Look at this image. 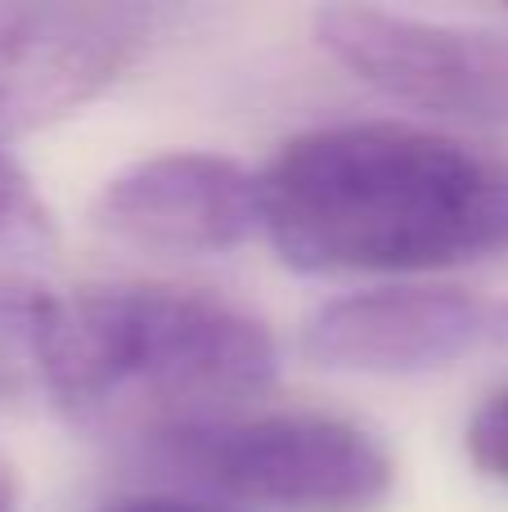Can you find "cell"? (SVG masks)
<instances>
[{
  "mask_svg": "<svg viewBox=\"0 0 508 512\" xmlns=\"http://www.w3.org/2000/svg\"><path fill=\"white\" fill-rule=\"evenodd\" d=\"M261 230L306 274L491 261L508 252V162L419 126H320L261 171Z\"/></svg>",
  "mask_w": 508,
  "mask_h": 512,
  "instance_id": "6da1fadb",
  "label": "cell"
},
{
  "mask_svg": "<svg viewBox=\"0 0 508 512\" xmlns=\"http://www.w3.org/2000/svg\"><path fill=\"white\" fill-rule=\"evenodd\" d=\"M275 373L279 346L257 315L171 283H104L54 297L36 337V378L63 418L135 445L230 418Z\"/></svg>",
  "mask_w": 508,
  "mask_h": 512,
  "instance_id": "7a4b0ae2",
  "label": "cell"
},
{
  "mask_svg": "<svg viewBox=\"0 0 508 512\" xmlns=\"http://www.w3.org/2000/svg\"><path fill=\"white\" fill-rule=\"evenodd\" d=\"M135 463L279 512H369L396 477L383 441L333 414H230L171 427L135 445Z\"/></svg>",
  "mask_w": 508,
  "mask_h": 512,
  "instance_id": "3957f363",
  "label": "cell"
},
{
  "mask_svg": "<svg viewBox=\"0 0 508 512\" xmlns=\"http://www.w3.org/2000/svg\"><path fill=\"white\" fill-rule=\"evenodd\" d=\"M315 41L378 95L437 117L508 122V18L459 23L410 9L333 5Z\"/></svg>",
  "mask_w": 508,
  "mask_h": 512,
  "instance_id": "277c9868",
  "label": "cell"
},
{
  "mask_svg": "<svg viewBox=\"0 0 508 512\" xmlns=\"http://www.w3.org/2000/svg\"><path fill=\"white\" fill-rule=\"evenodd\" d=\"M158 5H5L0 135H27L99 99L162 27Z\"/></svg>",
  "mask_w": 508,
  "mask_h": 512,
  "instance_id": "5b68a950",
  "label": "cell"
},
{
  "mask_svg": "<svg viewBox=\"0 0 508 512\" xmlns=\"http://www.w3.org/2000/svg\"><path fill=\"white\" fill-rule=\"evenodd\" d=\"M302 351L338 373L414 378L508 351V297L473 288H374L320 306Z\"/></svg>",
  "mask_w": 508,
  "mask_h": 512,
  "instance_id": "8992f818",
  "label": "cell"
},
{
  "mask_svg": "<svg viewBox=\"0 0 508 512\" xmlns=\"http://www.w3.org/2000/svg\"><path fill=\"white\" fill-rule=\"evenodd\" d=\"M90 221L140 252L221 256L261 230V176L221 153H158L108 176Z\"/></svg>",
  "mask_w": 508,
  "mask_h": 512,
  "instance_id": "52a82bcc",
  "label": "cell"
},
{
  "mask_svg": "<svg viewBox=\"0 0 508 512\" xmlns=\"http://www.w3.org/2000/svg\"><path fill=\"white\" fill-rule=\"evenodd\" d=\"M54 248H59V230H54L50 207L23 176V167L0 149V256L45 261Z\"/></svg>",
  "mask_w": 508,
  "mask_h": 512,
  "instance_id": "ba28073f",
  "label": "cell"
},
{
  "mask_svg": "<svg viewBox=\"0 0 508 512\" xmlns=\"http://www.w3.org/2000/svg\"><path fill=\"white\" fill-rule=\"evenodd\" d=\"M50 292L36 283L0 274V396L18 391L36 373V337L50 315Z\"/></svg>",
  "mask_w": 508,
  "mask_h": 512,
  "instance_id": "9c48e42d",
  "label": "cell"
},
{
  "mask_svg": "<svg viewBox=\"0 0 508 512\" xmlns=\"http://www.w3.org/2000/svg\"><path fill=\"white\" fill-rule=\"evenodd\" d=\"M464 445H468V459H473L477 472H486V477L508 486V387L491 391V396L473 409Z\"/></svg>",
  "mask_w": 508,
  "mask_h": 512,
  "instance_id": "30bf717a",
  "label": "cell"
},
{
  "mask_svg": "<svg viewBox=\"0 0 508 512\" xmlns=\"http://www.w3.org/2000/svg\"><path fill=\"white\" fill-rule=\"evenodd\" d=\"M99 512H225L212 504H194V499H131L117 508H99Z\"/></svg>",
  "mask_w": 508,
  "mask_h": 512,
  "instance_id": "8fae6325",
  "label": "cell"
},
{
  "mask_svg": "<svg viewBox=\"0 0 508 512\" xmlns=\"http://www.w3.org/2000/svg\"><path fill=\"white\" fill-rule=\"evenodd\" d=\"M0 512H18V472L5 454H0Z\"/></svg>",
  "mask_w": 508,
  "mask_h": 512,
  "instance_id": "7c38bea8",
  "label": "cell"
}]
</instances>
